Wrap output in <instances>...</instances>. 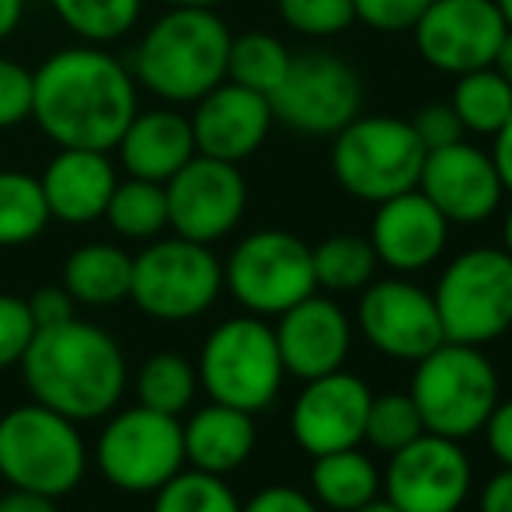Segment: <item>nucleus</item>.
Here are the masks:
<instances>
[{
  "label": "nucleus",
  "mask_w": 512,
  "mask_h": 512,
  "mask_svg": "<svg viewBox=\"0 0 512 512\" xmlns=\"http://www.w3.org/2000/svg\"><path fill=\"white\" fill-rule=\"evenodd\" d=\"M32 119L56 147L112 154L136 115V77L102 46H67L32 70Z\"/></svg>",
  "instance_id": "f257e3e1"
},
{
  "label": "nucleus",
  "mask_w": 512,
  "mask_h": 512,
  "mask_svg": "<svg viewBox=\"0 0 512 512\" xmlns=\"http://www.w3.org/2000/svg\"><path fill=\"white\" fill-rule=\"evenodd\" d=\"M18 366L35 405L60 411L70 422H95L115 411L129 380L119 342L81 317L35 331Z\"/></svg>",
  "instance_id": "f03ea898"
},
{
  "label": "nucleus",
  "mask_w": 512,
  "mask_h": 512,
  "mask_svg": "<svg viewBox=\"0 0 512 512\" xmlns=\"http://www.w3.org/2000/svg\"><path fill=\"white\" fill-rule=\"evenodd\" d=\"M230 28L206 7H168L143 32L133 53V77L171 105H192L227 81Z\"/></svg>",
  "instance_id": "7ed1b4c3"
},
{
  "label": "nucleus",
  "mask_w": 512,
  "mask_h": 512,
  "mask_svg": "<svg viewBox=\"0 0 512 512\" xmlns=\"http://www.w3.org/2000/svg\"><path fill=\"white\" fill-rule=\"evenodd\" d=\"M411 366L415 373L408 394L422 415L425 432L467 443L485 429L502 398V380L478 345L443 342Z\"/></svg>",
  "instance_id": "20e7f679"
},
{
  "label": "nucleus",
  "mask_w": 512,
  "mask_h": 512,
  "mask_svg": "<svg viewBox=\"0 0 512 512\" xmlns=\"http://www.w3.org/2000/svg\"><path fill=\"white\" fill-rule=\"evenodd\" d=\"M88 471L77 422L46 405H18L0 418V478L11 488L63 499Z\"/></svg>",
  "instance_id": "39448f33"
},
{
  "label": "nucleus",
  "mask_w": 512,
  "mask_h": 512,
  "mask_svg": "<svg viewBox=\"0 0 512 512\" xmlns=\"http://www.w3.org/2000/svg\"><path fill=\"white\" fill-rule=\"evenodd\" d=\"M199 387L216 405L241 408L258 415L283 391V359L276 331L265 317L241 314L216 324L199 352Z\"/></svg>",
  "instance_id": "423d86ee"
},
{
  "label": "nucleus",
  "mask_w": 512,
  "mask_h": 512,
  "mask_svg": "<svg viewBox=\"0 0 512 512\" xmlns=\"http://www.w3.org/2000/svg\"><path fill=\"white\" fill-rule=\"evenodd\" d=\"M331 140V175L359 203L377 206L418 185L425 147L408 119L356 115Z\"/></svg>",
  "instance_id": "0eeeda50"
},
{
  "label": "nucleus",
  "mask_w": 512,
  "mask_h": 512,
  "mask_svg": "<svg viewBox=\"0 0 512 512\" xmlns=\"http://www.w3.org/2000/svg\"><path fill=\"white\" fill-rule=\"evenodd\" d=\"M446 342H499L512 331V258L502 248H467L439 272L432 290Z\"/></svg>",
  "instance_id": "6e6552de"
},
{
  "label": "nucleus",
  "mask_w": 512,
  "mask_h": 512,
  "mask_svg": "<svg viewBox=\"0 0 512 512\" xmlns=\"http://www.w3.org/2000/svg\"><path fill=\"white\" fill-rule=\"evenodd\" d=\"M223 293V262L213 255V244L189 237L150 241L133 258L129 300L154 321H192L206 314Z\"/></svg>",
  "instance_id": "1a4fd4ad"
},
{
  "label": "nucleus",
  "mask_w": 512,
  "mask_h": 512,
  "mask_svg": "<svg viewBox=\"0 0 512 512\" xmlns=\"http://www.w3.org/2000/svg\"><path fill=\"white\" fill-rule=\"evenodd\" d=\"M98 432L95 464L112 488L126 495H154L185 467L182 422L143 405L108 411Z\"/></svg>",
  "instance_id": "9d476101"
},
{
  "label": "nucleus",
  "mask_w": 512,
  "mask_h": 512,
  "mask_svg": "<svg viewBox=\"0 0 512 512\" xmlns=\"http://www.w3.org/2000/svg\"><path fill=\"white\" fill-rule=\"evenodd\" d=\"M223 290H230L248 314L279 317L317 293L310 244L290 230H255L230 251L223 265Z\"/></svg>",
  "instance_id": "9b49d317"
},
{
  "label": "nucleus",
  "mask_w": 512,
  "mask_h": 512,
  "mask_svg": "<svg viewBox=\"0 0 512 512\" xmlns=\"http://www.w3.org/2000/svg\"><path fill=\"white\" fill-rule=\"evenodd\" d=\"M272 119L304 136H335L363 108V81L335 53L310 49L290 60L283 84L269 95Z\"/></svg>",
  "instance_id": "f8f14e48"
},
{
  "label": "nucleus",
  "mask_w": 512,
  "mask_h": 512,
  "mask_svg": "<svg viewBox=\"0 0 512 512\" xmlns=\"http://www.w3.org/2000/svg\"><path fill=\"white\" fill-rule=\"evenodd\" d=\"M474 492V464L464 443L422 432L387 457L380 495L401 512H460Z\"/></svg>",
  "instance_id": "ddd939ff"
},
{
  "label": "nucleus",
  "mask_w": 512,
  "mask_h": 512,
  "mask_svg": "<svg viewBox=\"0 0 512 512\" xmlns=\"http://www.w3.org/2000/svg\"><path fill=\"white\" fill-rule=\"evenodd\" d=\"M509 32L495 0H432L411 25L415 49L439 74H471L492 67Z\"/></svg>",
  "instance_id": "4468645a"
},
{
  "label": "nucleus",
  "mask_w": 512,
  "mask_h": 512,
  "mask_svg": "<svg viewBox=\"0 0 512 512\" xmlns=\"http://www.w3.org/2000/svg\"><path fill=\"white\" fill-rule=\"evenodd\" d=\"M168 227L178 237L216 244L241 223L248 209V182L230 161L196 154L164 182Z\"/></svg>",
  "instance_id": "2eb2a0df"
},
{
  "label": "nucleus",
  "mask_w": 512,
  "mask_h": 512,
  "mask_svg": "<svg viewBox=\"0 0 512 512\" xmlns=\"http://www.w3.org/2000/svg\"><path fill=\"white\" fill-rule=\"evenodd\" d=\"M356 324L366 342L394 363H418L446 342L432 293L408 276L373 279L370 286H363Z\"/></svg>",
  "instance_id": "dca6fc26"
},
{
  "label": "nucleus",
  "mask_w": 512,
  "mask_h": 512,
  "mask_svg": "<svg viewBox=\"0 0 512 512\" xmlns=\"http://www.w3.org/2000/svg\"><path fill=\"white\" fill-rule=\"evenodd\" d=\"M370 401V384L349 370H335L324 373V377L304 380V387H300L297 401L290 408L293 443L307 457L363 446Z\"/></svg>",
  "instance_id": "f3484780"
},
{
  "label": "nucleus",
  "mask_w": 512,
  "mask_h": 512,
  "mask_svg": "<svg viewBox=\"0 0 512 512\" xmlns=\"http://www.w3.org/2000/svg\"><path fill=\"white\" fill-rule=\"evenodd\" d=\"M415 189L450 220V227L453 223H460V227L485 223L506 196V185H502L492 154L464 140L439 150H425Z\"/></svg>",
  "instance_id": "a211bd4d"
},
{
  "label": "nucleus",
  "mask_w": 512,
  "mask_h": 512,
  "mask_svg": "<svg viewBox=\"0 0 512 512\" xmlns=\"http://www.w3.org/2000/svg\"><path fill=\"white\" fill-rule=\"evenodd\" d=\"M370 244L377 262L394 276H415L443 258L450 244V220L439 213L418 189L377 203L370 220Z\"/></svg>",
  "instance_id": "6ab92c4d"
},
{
  "label": "nucleus",
  "mask_w": 512,
  "mask_h": 512,
  "mask_svg": "<svg viewBox=\"0 0 512 512\" xmlns=\"http://www.w3.org/2000/svg\"><path fill=\"white\" fill-rule=\"evenodd\" d=\"M286 377L314 380L345 366L352 352V321L331 297L310 293L272 324Z\"/></svg>",
  "instance_id": "aec40b11"
},
{
  "label": "nucleus",
  "mask_w": 512,
  "mask_h": 512,
  "mask_svg": "<svg viewBox=\"0 0 512 512\" xmlns=\"http://www.w3.org/2000/svg\"><path fill=\"white\" fill-rule=\"evenodd\" d=\"M189 115L196 154L216 157V161L241 164L265 143L272 129V105L265 95L241 88L234 81H220L206 91Z\"/></svg>",
  "instance_id": "412c9836"
},
{
  "label": "nucleus",
  "mask_w": 512,
  "mask_h": 512,
  "mask_svg": "<svg viewBox=\"0 0 512 512\" xmlns=\"http://www.w3.org/2000/svg\"><path fill=\"white\" fill-rule=\"evenodd\" d=\"M115 182V164L105 150L84 147H60L39 178L49 216L74 227L102 220Z\"/></svg>",
  "instance_id": "4be33fe9"
},
{
  "label": "nucleus",
  "mask_w": 512,
  "mask_h": 512,
  "mask_svg": "<svg viewBox=\"0 0 512 512\" xmlns=\"http://www.w3.org/2000/svg\"><path fill=\"white\" fill-rule=\"evenodd\" d=\"M115 150H119V164L129 178L164 185L185 161L196 157L192 122L175 108H150V112L136 108Z\"/></svg>",
  "instance_id": "5701e85b"
},
{
  "label": "nucleus",
  "mask_w": 512,
  "mask_h": 512,
  "mask_svg": "<svg viewBox=\"0 0 512 512\" xmlns=\"http://www.w3.org/2000/svg\"><path fill=\"white\" fill-rule=\"evenodd\" d=\"M258 443L255 415L230 405L209 401L206 408H196L189 422H182V446H185V467H196L206 474H227L241 471L251 460Z\"/></svg>",
  "instance_id": "b1692460"
},
{
  "label": "nucleus",
  "mask_w": 512,
  "mask_h": 512,
  "mask_svg": "<svg viewBox=\"0 0 512 512\" xmlns=\"http://www.w3.org/2000/svg\"><path fill=\"white\" fill-rule=\"evenodd\" d=\"M133 255L105 241L81 244L63 265V290L84 307H112L129 300Z\"/></svg>",
  "instance_id": "393cba45"
},
{
  "label": "nucleus",
  "mask_w": 512,
  "mask_h": 512,
  "mask_svg": "<svg viewBox=\"0 0 512 512\" xmlns=\"http://www.w3.org/2000/svg\"><path fill=\"white\" fill-rule=\"evenodd\" d=\"M310 499L328 512H352L380 495V467L359 446L310 457Z\"/></svg>",
  "instance_id": "a878e982"
},
{
  "label": "nucleus",
  "mask_w": 512,
  "mask_h": 512,
  "mask_svg": "<svg viewBox=\"0 0 512 512\" xmlns=\"http://www.w3.org/2000/svg\"><path fill=\"white\" fill-rule=\"evenodd\" d=\"M133 387L143 408L182 418L185 411L196 405L199 373H196V366L185 356H178V352H154V356L140 363V370H136V377H133Z\"/></svg>",
  "instance_id": "bb28decb"
},
{
  "label": "nucleus",
  "mask_w": 512,
  "mask_h": 512,
  "mask_svg": "<svg viewBox=\"0 0 512 512\" xmlns=\"http://www.w3.org/2000/svg\"><path fill=\"white\" fill-rule=\"evenodd\" d=\"M450 108L457 112L464 133L495 136L512 112V88L495 67L471 70V74H460L453 84Z\"/></svg>",
  "instance_id": "cd10ccee"
},
{
  "label": "nucleus",
  "mask_w": 512,
  "mask_h": 512,
  "mask_svg": "<svg viewBox=\"0 0 512 512\" xmlns=\"http://www.w3.org/2000/svg\"><path fill=\"white\" fill-rule=\"evenodd\" d=\"M314 258V279L317 290L328 293H359L377 279V251L370 237L359 234H335L324 237L317 248H310Z\"/></svg>",
  "instance_id": "c85d7f7f"
},
{
  "label": "nucleus",
  "mask_w": 512,
  "mask_h": 512,
  "mask_svg": "<svg viewBox=\"0 0 512 512\" xmlns=\"http://www.w3.org/2000/svg\"><path fill=\"white\" fill-rule=\"evenodd\" d=\"M108 227L129 241H154L168 230V196L161 182H143V178H126L115 182L112 199L105 206Z\"/></svg>",
  "instance_id": "c756f323"
},
{
  "label": "nucleus",
  "mask_w": 512,
  "mask_h": 512,
  "mask_svg": "<svg viewBox=\"0 0 512 512\" xmlns=\"http://www.w3.org/2000/svg\"><path fill=\"white\" fill-rule=\"evenodd\" d=\"M290 60H293V53L283 46V39H276V35H269V32L230 35L227 81L269 98L272 91L283 84L286 70H290Z\"/></svg>",
  "instance_id": "7c9ffc66"
},
{
  "label": "nucleus",
  "mask_w": 512,
  "mask_h": 512,
  "mask_svg": "<svg viewBox=\"0 0 512 512\" xmlns=\"http://www.w3.org/2000/svg\"><path fill=\"white\" fill-rule=\"evenodd\" d=\"M53 220L39 178L25 171H0V248L32 244Z\"/></svg>",
  "instance_id": "2f4dec72"
},
{
  "label": "nucleus",
  "mask_w": 512,
  "mask_h": 512,
  "mask_svg": "<svg viewBox=\"0 0 512 512\" xmlns=\"http://www.w3.org/2000/svg\"><path fill=\"white\" fill-rule=\"evenodd\" d=\"M56 18L70 28L81 42L91 46H108L133 32L140 21L143 0H49Z\"/></svg>",
  "instance_id": "473e14b6"
},
{
  "label": "nucleus",
  "mask_w": 512,
  "mask_h": 512,
  "mask_svg": "<svg viewBox=\"0 0 512 512\" xmlns=\"http://www.w3.org/2000/svg\"><path fill=\"white\" fill-rule=\"evenodd\" d=\"M150 512H241V499L220 474L182 467L175 478L164 481L154 492Z\"/></svg>",
  "instance_id": "72a5a7b5"
},
{
  "label": "nucleus",
  "mask_w": 512,
  "mask_h": 512,
  "mask_svg": "<svg viewBox=\"0 0 512 512\" xmlns=\"http://www.w3.org/2000/svg\"><path fill=\"white\" fill-rule=\"evenodd\" d=\"M422 432H425V422H422V415H418L408 391L373 394L370 411H366V429H363L366 446H373L377 453L391 457L401 446L415 443Z\"/></svg>",
  "instance_id": "f704fd0d"
},
{
  "label": "nucleus",
  "mask_w": 512,
  "mask_h": 512,
  "mask_svg": "<svg viewBox=\"0 0 512 512\" xmlns=\"http://www.w3.org/2000/svg\"><path fill=\"white\" fill-rule=\"evenodd\" d=\"M286 28L310 39H335L356 21L352 0H276Z\"/></svg>",
  "instance_id": "c9c22d12"
},
{
  "label": "nucleus",
  "mask_w": 512,
  "mask_h": 512,
  "mask_svg": "<svg viewBox=\"0 0 512 512\" xmlns=\"http://www.w3.org/2000/svg\"><path fill=\"white\" fill-rule=\"evenodd\" d=\"M35 317L28 310V300L14 293H0V370L18 366L35 338Z\"/></svg>",
  "instance_id": "e433bc0d"
},
{
  "label": "nucleus",
  "mask_w": 512,
  "mask_h": 512,
  "mask_svg": "<svg viewBox=\"0 0 512 512\" xmlns=\"http://www.w3.org/2000/svg\"><path fill=\"white\" fill-rule=\"evenodd\" d=\"M35 77L25 63L0 56V129H14L32 119Z\"/></svg>",
  "instance_id": "4c0bfd02"
},
{
  "label": "nucleus",
  "mask_w": 512,
  "mask_h": 512,
  "mask_svg": "<svg viewBox=\"0 0 512 512\" xmlns=\"http://www.w3.org/2000/svg\"><path fill=\"white\" fill-rule=\"evenodd\" d=\"M429 4L432 0H352V11L373 32H411Z\"/></svg>",
  "instance_id": "58836bf2"
},
{
  "label": "nucleus",
  "mask_w": 512,
  "mask_h": 512,
  "mask_svg": "<svg viewBox=\"0 0 512 512\" xmlns=\"http://www.w3.org/2000/svg\"><path fill=\"white\" fill-rule=\"evenodd\" d=\"M411 129H415L418 143H422L425 150H439V147H450V143L464 140V126H460L450 102L422 105L415 119H411Z\"/></svg>",
  "instance_id": "ea45409f"
},
{
  "label": "nucleus",
  "mask_w": 512,
  "mask_h": 512,
  "mask_svg": "<svg viewBox=\"0 0 512 512\" xmlns=\"http://www.w3.org/2000/svg\"><path fill=\"white\" fill-rule=\"evenodd\" d=\"M241 512H324L310 499V492H300L293 485H269L255 492L248 502H241Z\"/></svg>",
  "instance_id": "a19ab883"
},
{
  "label": "nucleus",
  "mask_w": 512,
  "mask_h": 512,
  "mask_svg": "<svg viewBox=\"0 0 512 512\" xmlns=\"http://www.w3.org/2000/svg\"><path fill=\"white\" fill-rule=\"evenodd\" d=\"M28 310H32V317H35V328H49V324H60V321L77 317V300L63 290V283L60 286H42V290L32 293Z\"/></svg>",
  "instance_id": "79ce46f5"
},
{
  "label": "nucleus",
  "mask_w": 512,
  "mask_h": 512,
  "mask_svg": "<svg viewBox=\"0 0 512 512\" xmlns=\"http://www.w3.org/2000/svg\"><path fill=\"white\" fill-rule=\"evenodd\" d=\"M481 436H485V443H488V453H492L502 467H512V398H499V405L488 415Z\"/></svg>",
  "instance_id": "37998d69"
},
{
  "label": "nucleus",
  "mask_w": 512,
  "mask_h": 512,
  "mask_svg": "<svg viewBox=\"0 0 512 512\" xmlns=\"http://www.w3.org/2000/svg\"><path fill=\"white\" fill-rule=\"evenodd\" d=\"M478 512H512V467H499L478 492Z\"/></svg>",
  "instance_id": "c03bdc74"
},
{
  "label": "nucleus",
  "mask_w": 512,
  "mask_h": 512,
  "mask_svg": "<svg viewBox=\"0 0 512 512\" xmlns=\"http://www.w3.org/2000/svg\"><path fill=\"white\" fill-rule=\"evenodd\" d=\"M0 512H60V509H56V499H49V495L11 488V492H0Z\"/></svg>",
  "instance_id": "a18cd8bd"
},
{
  "label": "nucleus",
  "mask_w": 512,
  "mask_h": 512,
  "mask_svg": "<svg viewBox=\"0 0 512 512\" xmlns=\"http://www.w3.org/2000/svg\"><path fill=\"white\" fill-rule=\"evenodd\" d=\"M492 140H495L492 161H495V168H499V178H502V185H506V192H512V112H509L506 126H502Z\"/></svg>",
  "instance_id": "49530a36"
},
{
  "label": "nucleus",
  "mask_w": 512,
  "mask_h": 512,
  "mask_svg": "<svg viewBox=\"0 0 512 512\" xmlns=\"http://www.w3.org/2000/svg\"><path fill=\"white\" fill-rule=\"evenodd\" d=\"M25 18V0H0V42L11 39Z\"/></svg>",
  "instance_id": "de8ad7c7"
},
{
  "label": "nucleus",
  "mask_w": 512,
  "mask_h": 512,
  "mask_svg": "<svg viewBox=\"0 0 512 512\" xmlns=\"http://www.w3.org/2000/svg\"><path fill=\"white\" fill-rule=\"evenodd\" d=\"M495 70H499L502 77L509 81V88H512V28L506 32V39H502V46H499V56H495V63H492Z\"/></svg>",
  "instance_id": "09e8293b"
},
{
  "label": "nucleus",
  "mask_w": 512,
  "mask_h": 512,
  "mask_svg": "<svg viewBox=\"0 0 512 512\" xmlns=\"http://www.w3.org/2000/svg\"><path fill=\"white\" fill-rule=\"evenodd\" d=\"M352 512H401V509L394 506L387 495H377V499H370L366 506H359V509H352Z\"/></svg>",
  "instance_id": "8fccbe9b"
},
{
  "label": "nucleus",
  "mask_w": 512,
  "mask_h": 512,
  "mask_svg": "<svg viewBox=\"0 0 512 512\" xmlns=\"http://www.w3.org/2000/svg\"><path fill=\"white\" fill-rule=\"evenodd\" d=\"M168 7H206V11H216L220 4H227V0H164Z\"/></svg>",
  "instance_id": "3c124183"
},
{
  "label": "nucleus",
  "mask_w": 512,
  "mask_h": 512,
  "mask_svg": "<svg viewBox=\"0 0 512 512\" xmlns=\"http://www.w3.org/2000/svg\"><path fill=\"white\" fill-rule=\"evenodd\" d=\"M502 251L512 258V209L506 213V223H502Z\"/></svg>",
  "instance_id": "603ef678"
},
{
  "label": "nucleus",
  "mask_w": 512,
  "mask_h": 512,
  "mask_svg": "<svg viewBox=\"0 0 512 512\" xmlns=\"http://www.w3.org/2000/svg\"><path fill=\"white\" fill-rule=\"evenodd\" d=\"M499 4V11H502V18L509 21V28H512V0H495Z\"/></svg>",
  "instance_id": "864d4df0"
}]
</instances>
